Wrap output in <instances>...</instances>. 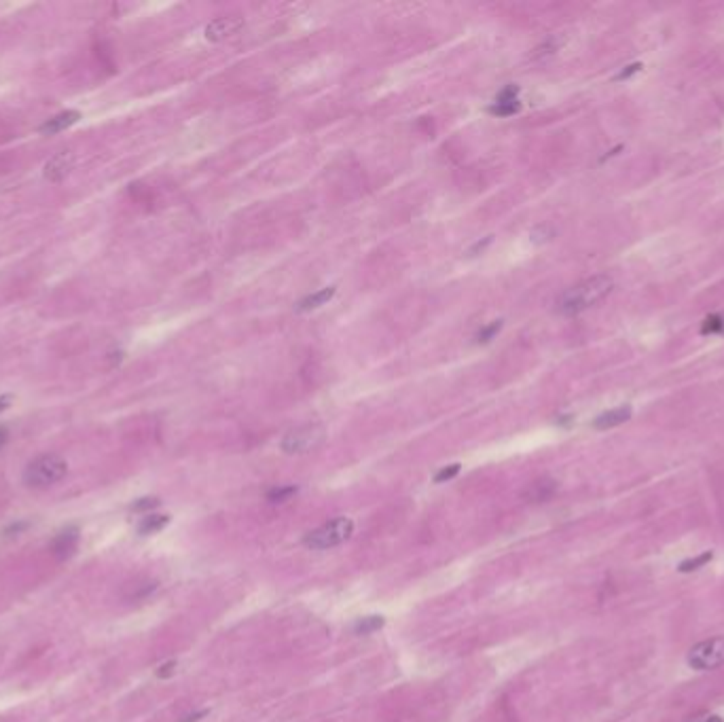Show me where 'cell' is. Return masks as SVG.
I'll list each match as a JSON object with an SVG mask.
<instances>
[{
	"mask_svg": "<svg viewBox=\"0 0 724 722\" xmlns=\"http://www.w3.org/2000/svg\"><path fill=\"white\" fill-rule=\"evenodd\" d=\"M612 290V277L608 275H593L585 282H580L572 288H568L557 301V312L566 314V316H574L580 314L589 308H593L595 303H599L601 299H606Z\"/></svg>",
	"mask_w": 724,
	"mask_h": 722,
	"instance_id": "6da1fadb",
	"label": "cell"
},
{
	"mask_svg": "<svg viewBox=\"0 0 724 722\" xmlns=\"http://www.w3.org/2000/svg\"><path fill=\"white\" fill-rule=\"evenodd\" d=\"M68 473V464L53 453H45L34 458L26 471H23V483L32 489H47L62 481Z\"/></svg>",
	"mask_w": 724,
	"mask_h": 722,
	"instance_id": "7a4b0ae2",
	"label": "cell"
},
{
	"mask_svg": "<svg viewBox=\"0 0 724 722\" xmlns=\"http://www.w3.org/2000/svg\"><path fill=\"white\" fill-rule=\"evenodd\" d=\"M352 534H354V521L347 517H337L333 521H326L320 527L308 532L305 536H303V545L312 551H326V549L339 547Z\"/></svg>",
	"mask_w": 724,
	"mask_h": 722,
	"instance_id": "3957f363",
	"label": "cell"
},
{
	"mask_svg": "<svg viewBox=\"0 0 724 722\" xmlns=\"http://www.w3.org/2000/svg\"><path fill=\"white\" fill-rule=\"evenodd\" d=\"M686 661L697 671H710L724 665V636H716L695 644L688 650Z\"/></svg>",
	"mask_w": 724,
	"mask_h": 722,
	"instance_id": "277c9868",
	"label": "cell"
},
{
	"mask_svg": "<svg viewBox=\"0 0 724 722\" xmlns=\"http://www.w3.org/2000/svg\"><path fill=\"white\" fill-rule=\"evenodd\" d=\"M324 434L326 432H324L322 424H305V426L292 428L282 438V451L290 453V456L308 453V451L316 449L318 445H322Z\"/></svg>",
	"mask_w": 724,
	"mask_h": 722,
	"instance_id": "5b68a950",
	"label": "cell"
},
{
	"mask_svg": "<svg viewBox=\"0 0 724 722\" xmlns=\"http://www.w3.org/2000/svg\"><path fill=\"white\" fill-rule=\"evenodd\" d=\"M244 26V19L240 15H225L216 17L205 26V38L208 40H223L231 34H236Z\"/></svg>",
	"mask_w": 724,
	"mask_h": 722,
	"instance_id": "8992f818",
	"label": "cell"
},
{
	"mask_svg": "<svg viewBox=\"0 0 724 722\" xmlns=\"http://www.w3.org/2000/svg\"><path fill=\"white\" fill-rule=\"evenodd\" d=\"M79 540H81V532H79V527H66V530H62L58 536H55V538H53V543H51V551H53V555L55 557H60V559H66V557H70V555H73L75 551H77V547H79Z\"/></svg>",
	"mask_w": 724,
	"mask_h": 722,
	"instance_id": "52a82bcc",
	"label": "cell"
},
{
	"mask_svg": "<svg viewBox=\"0 0 724 722\" xmlns=\"http://www.w3.org/2000/svg\"><path fill=\"white\" fill-rule=\"evenodd\" d=\"M75 166V155L70 151H62L58 153L53 159H49V163L45 166V178H49L53 182H60L68 176V172L73 170Z\"/></svg>",
	"mask_w": 724,
	"mask_h": 722,
	"instance_id": "ba28073f",
	"label": "cell"
},
{
	"mask_svg": "<svg viewBox=\"0 0 724 722\" xmlns=\"http://www.w3.org/2000/svg\"><path fill=\"white\" fill-rule=\"evenodd\" d=\"M79 119H81V112H79V110H64V112L51 116L49 121H45V123L38 127V132L45 134V136H53V134H60V132L68 129L70 125H75Z\"/></svg>",
	"mask_w": 724,
	"mask_h": 722,
	"instance_id": "9c48e42d",
	"label": "cell"
},
{
	"mask_svg": "<svg viewBox=\"0 0 724 722\" xmlns=\"http://www.w3.org/2000/svg\"><path fill=\"white\" fill-rule=\"evenodd\" d=\"M517 91H519V89H517L515 85L506 87V89L500 93V96H498L496 104L489 108V112L498 114V116H510V114H515V112L521 108V104H519V100H517Z\"/></svg>",
	"mask_w": 724,
	"mask_h": 722,
	"instance_id": "30bf717a",
	"label": "cell"
},
{
	"mask_svg": "<svg viewBox=\"0 0 724 722\" xmlns=\"http://www.w3.org/2000/svg\"><path fill=\"white\" fill-rule=\"evenodd\" d=\"M629 417H632V407H629V405H621V407H614V409H610V411H603V413L595 419V422H593V426H595L597 430L614 428V426L625 424Z\"/></svg>",
	"mask_w": 724,
	"mask_h": 722,
	"instance_id": "8fae6325",
	"label": "cell"
},
{
	"mask_svg": "<svg viewBox=\"0 0 724 722\" xmlns=\"http://www.w3.org/2000/svg\"><path fill=\"white\" fill-rule=\"evenodd\" d=\"M384 625H386V617H382V614H369V617L358 619V621L352 625V632H354L356 636H371V634L379 632Z\"/></svg>",
	"mask_w": 724,
	"mask_h": 722,
	"instance_id": "7c38bea8",
	"label": "cell"
},
{
	"mask_svg": "<svg viewBox=\"0 0 724 722\" xmlns=\"http://www.w3.org/2000/svg\"><path fill=\"white\" fill-rule=\"evenodd\" d=\"M170 523V515H157V512H151V515L142 517V521L138 523V534L140 536H151L161 532Z\"/></svg>",
	"mask_w": 724,
	"mask_h": 722,
	"instance_id": "4fadbf2b",
	"label": "cell"
},
{
	"mask_svg": "<svg viewBox=\"0 0 724 722\" xmlns=\"http://www.w3.org/2000/svg\"><path fill=\"white\" fill-rule=\"evenodd\" d=\"M335 295V286H329V288H322L318 292H312L310 297L303 299L299 306H297V312H310V310H316L320 306H324L326 301H331Z\"/></svg>",
	"mask_w": 724,
	"mask_h": 722,
	"instance_id": "5bb4252c",
	"label": "cell"
},
{
	"mask_svg": "<svg viewBox=\"0 0 724 722\" xmlns=\"http://www.w3.org/2000/svg\"><path fill=\"white\" fill-rule=\"evenodd\" d=\"M555 492V483L553 481H536L527 487V500L529 502H542V500H549L551 494Z\"/></svg>",
	"mask_w": 724,
	"mask_h": 722,
	"instance_id": "9a60e30c",
	"label": "cell"
},
{
	"mask_svg": "<svg viewBox=\"0 0 724 722\" xmlns=\"http://www.w3.org/2000/svg\"><path fill=\"white\" fill-rule=\"evenodd\" d=\"M712 559H714V553H712V551H706V553H701L699 557L684 559V562L678 566V570H680L682 574H688V572H695V570H699V568H703L706 564L712 562Z\"/></svg>",
	"mask_w": 724,
	"mask_h": 722,
	"instance_id": "2e32d148",
	"label": "cell"
},
{
	"mask_svg": "<svg viewBox=\"0 0 724 722\" xmlns=\"http://www.w3.org/2000/svg\"><path fill=\"white\" fill-rule=\"evenodd\" d=\"M295 494H297V487H295V485H286V487H273V489H269L267 500H269V502H286V500H290Z\"/></svg>",
	"mask_w": 724,
	"mask_h": 722,
	"instance_id": "e0dca14e",
	"label": "cell"
},
{
	"mask_svg": "<svg viewBox=\"0 0 724 722\" xmlns=\"http://www.w3.org/2000/svg\"><path fill=\"white\" fill-rule=\"evenodd\" d=\"M502 329V320H494L492 324H487L485 326V329H481L479 333H477V341L479 343H487V341H492L496 335H498V331Z\"/></svg>",
	"mask_w": 724,
	"mask_h": 722,
	"instance_id": "ac0fdd59",
	"label": "cell"
},
{
	"mask_svg": "<svg viewBox=\"0 0 724 722\" xmlns=\"http://www.w3.org/2000/svg\"><path fill=\"white\" fill-rule=\"evenodd\" d=\"M462 466L460 464H449L445 466V469H440L436 475H434V483H445V481H451L458 473H460Z\"/></svg>",
	"mask_w": 724,
	"mask_h": 722,
	"instance_id": "d6986e66",
	"label": "cell"
},
{
	"mask_svg": "<svg viewBox=\"0 0 724 722\" xmlns=\"http://www.w3.org/2000/svg\"><path fill=\"white\" fill-rule=\"evenodd\" d=\"M159 506V500L157 498H140L138 502L132 504V510L134 512H145V510H153Z\"/></svg>",
	"mask_w": 724,
	"mask_h": 722,
	"instance_id": "ffe728a7",
	"label": "cell"
},
{
	"mask_svg": "<svg viewBox=\"0 0 724 722\" xmlns=\"http://www.w3.org/2000/svg\"><path fill=\"white\" fill-rule=\"evenodd\" d=\"M708 331H710V333H720V335H724V314H718V316H714V318L708 320Z\"/></svg>",
	"mask_w": 724,
	"mask_h": 722,
	"instance_id": "44dd1931",
	"label": "cell"
},
{
	"mask_svg": "<svg viewBox=\"0 0 724 722\" xmlns=\"http://www.w3.org/2000/svg\"><path fill=\"white\" fill-rule=\"evenodd\" d=\"M174 669H176V661H168V663H163L157 669V675H159V678H170V675L174 673Z\"/></svg>",
	"mask_w": 724,
	"mask_h": 722,
	"instance_id": "7402d4cb",
	"label": "cell"
},
{
	"mask_svg": "<svg viewBox=\"0 0 724 722\" xmlns=\"http://www.w3.org/2000/svg\"><path fill=\"white\" fill-rule=\"evenodd\" d=\"M30 523L28 521H17V523H11L7 530H5V536H17L19 532H23V530H26Z\"/></svg>",
	"mask_w": 724,
	"mask_h": 722,
	"instance_id": "603a6c76",
	"label": "cell"
},
{
	"mask_svg": "<svg viewBox=\"0 0 724 722\" xmlns=\"http://www.w3.org/2000/svg\"><path fill=\"white\" fill-rule=\"evenodd\" d=\"M203 716H208V710H199V712H195V714H189V716H184L180 722H199Z\"/></svg>",
	"mask_w": 724,
	"mask_h": 722,
	"instance_id": "cb8c5ba5",
	"label": "cell"
},
{
	"mask_svg": "<svg viewBox=\"0 0 724 722\" xmlns=\"http://www.w3.org/2000/svg\"><path fill=\"white\" fill-rule=\"evenodd\" d=\"M7 440H9V430H7L3 424H0V449L7 445Z\"/></svg>",
	"mask_w": 724,
	"mask_h": 722,
	"instance_id": "d4e9b609",
	"label": "cell"
},
{
	"mask_svg": "<svg viewBox=\"0 0 724 722\" xmlns=\"http://www.w3.org/2000/svg\"><path fill=\"white\" fill-rule=\"evenodd\" d=\"M11 403V396H0V413H3Z\"/></svg>",
	"mask_w": 724,
	"mask_h": 722,
	"instance_id": "484cf974",
	"label": "cell"
},
{
	"mask_svg": "<svg viewBox=\"0 0 724 722\" xmlns=\"http://www.w3.org/2000/svg\"><path fill=\"white\" fill-rule=\"evenodd\" d=\"M703 722H724V720H722L720 716H708V718H706Z\"/></svg>",
	"mask_w": 724,
	"mask_h": 722,
	"instance_id": "4316f807",
	"label": "cell"
}]
</instances>
